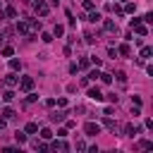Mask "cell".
<instances>
[{
    "label": "cell",
    "instance_id": "obj_30",
    "mask_svg": "<svg viewBox=\"0 0 153 153\" xmlns=\"http://www.w3.org/2000/svg\"><path fill=\"white\" fill-rule=\"evenodd\" d=\"M62 33H65V26L57 24V26H55V36H62Z\"/></svg>",
    "mask_w": 153,
    "mask_h": 153
},
{
    "label": "cell",
    "instance_id": "obj_14",
    "mask_svg": "<svg viewBox=\"0 0 153 153\" xmlns=\"http://www.w3.org/2000/svg\"><path fill=\"white\" fill-rule=\"evenodd\" d=\"M14 139H17V143H26L29 134H26V131H17V134H14Z\"/></svg>",
    "mask_w": 153,
    "mask_h": 153
},
{
    "label": "cell",
    "instance_id": "obj_33",
    "mask_svg": "<svg viewBox=\"0 0 153 153\" xmlns=\"http://www.w3.org/2000/svg\"><path fill=\"white\" fill-rule=\"evenodd\" d=\"M86 43H96V36L93 33H86Z\"/></svg>",
    "mask_w": 153,
    "mask_h": 153
},
{
    "label": "cell",
    "instance_id": "obj_15",
    "mask_svg": "<svg viewBox=\"0 0 153 153\" xmlns=\"http://www.w3.org/2000/svg\"><path fill=\"white\" fill-rule=\"evenodd\" d=\"M14 115H17V112H14L12 108H5V110H2V117H5V120H14Z\"/></svg>",
    "mask_w": 153,
    "mask_h": 153
},
{
    "label": "cell",
    "instance_id": "obj_29",
    "mask_svg": "<svg viewBox=\"0 0 153 153\" xmlns=\"http://www.w3.org/2000/svg\"><path fill=\"white\" fill-rule=\"evenodd\" d=\"M143 22H146V24H151V22H153V12H146V17H143Z\"/></svg>",
    "mask_w": 153,
    "mask_h": 153
},
{
    "label": "cell",
    "instance_id": "obj_32",
    "mask_svg": "<svg viewBox=\"0 0 153 153\" xmlns=\"http://www.w3.org/2000/svg\"><path fill=\"white\" fill-rule=\"evenodd\" d=\"M41 38H43L45 43H50V41H53V36H50V33H41Z\"/></svg>",
    "mask_w": 153,
    "mask_h": 153
},
{
    "label": "cell",
    "instance_id": "obj_13",
    "mask_svg": "<svg viewBox=\"0 0 153 153\" xmlns=\"http://www.w3.org/2000/svg\"><path fill=\"white\" fill-rule=\"evenodd\" d=\"M24 131H26V134H36V131H38V124H36V122H29V124L24 127Z\"/></svg>",
    "mask_w": 153,
    "mask_h": 153
},
{
    "label": "cell",
    "instance_id": "obj_1",
    "mask_svg": "<svg viewBox=\"0 0 153 153\" xmlns=\"http://www.w3.org/2000/svg\"><path fill=\"white\" fill-rule=\"evenodd\" d=\"M17 31L24 33V36H31V38H33V36L41 31V22H38V19H24V22L17 24Z\"/></svg>",
    "mask_w": 153,
    "mask_h": 153
},
{
    "label": "cell",
    "instance_id": "obj_26",
    "mask_svg": "<svg viewBox=\"0 0 153 153\" xmlns=\"http://www.w3.org/2000/svg\"><path fill=\"white\" fill-rule=\"evenodd\" d=\"M84 10L91 12V10H93V0H84Z\"/></svg>",
    "mask_w": 153,
    "mask_h": 153
},
{
    "label": "cell",
    "instance_id": "obj_4",
    "mask_svg": "<svg viewBox=\"0 0 153 153\" xmlns=\"http://www.w3.org/2000/svg\"><path fill=\"white\" fill-rule=\"evenodd\" d=\"M19 88L26 91V93L33 91V76H22V79H19Z\"/></svg>",
    "mask_w": 153,
    "mask_h": 153
},
{
    "label": "cell",
    "instance_id": "obj_35",
    "mask_svg": "<svg viewBox=\"0 0 153 153\" xmlns=\"http://www.w3.org/2000/svg\"><path fill=\"white\" fill-rule=\"evenodd\" d=\"M117 79H120V81L124 84V81H127V74H124V72H117Z\"/></svg>",
    "mask_w": 153,
    "mask_h": 153
},
{
    "label": "cell",
    "instance_id": "obj_27",
    "mask_svg": "<svg viewBox=\"0 0 153 153\" xmlns=\"http://www.w3.org/2000/svg\"><path fill=\"white\" fill-rule=\"evenodd\" d=\"M134 10H136V7H134V2H127V5H124V12H129V14H131Z\"/></svg>",
    "mask_w": 153,
    "mask_h": 153
},
{
    "label": "cell",
    "instance_id": "obj_22",
    "mask_svg": "<svg viewBox=\"0 0 153 153\" xmlns=\"http://www.w3.org/2000/svg\"><path fill=\"white\" fill-rule=\"evenodd\" d=\"M41 139H45V141L53 139V131H50V129H41Z\"/></svg>",
    "mask_w": 153,
    "mask_h": 153
},
{
    "label": "cell",
    "instance_id": "obj_20",
    "mask_svg": "<svg viewBox=\"0 0 153 153\" xmlns=\"http://www.w3.org/2000/svg\"><path fill=\"white\" fill-rule=\"evenodd\" d=\"M19 67H22V65H19V60H14V57H12V60H10V69H12V72H17Z\"/></svg>",
    "mask_w": 153,
    "mask_h": 153
},
{
    "label": "cell",
    "instance_id": "obj_21",
    "mask_svg": "<svg viewBox=\"0 0 153 153\" xmlns=\"http://www.w3.org/2000/svg\"><path fill=\"white\" fill-rule=\"evenodd\" d=\"M2 100H7V103L14 100V91H5V93H2Z\"/></svg>",
    "mask_w": 153,
    "mask_h": 153
},
{
    "label": "cell",
    "instance_id": "obj_3",
    "mask_svg": "<svg viewBox=\"0 0 153 153\" xmlns=\"http://www.w3.org/2000/svg\"><path fill=\"white\" fill-rule=\"evenodd\" d=\"M129 26H131V29H134L139 36H146V33H148V26H146V24H141V19H136V17L129 22Z\"/></svg>",
    "mask_w": 153,
    "mask_h": 153
},
{
    "label": "cell",
    "instance_id": "obj_37",
    "mask_svg": "<svg viewBox=\"0 0 153 153\" xmlns=\"http://www.w3.org/2000/svg\"><path fill=\"white\" fill-rule=\"evenodd\" d=\"M5 127H7V120H5V117H0V131H2Z\"/></svg>",
    "mask_w": 153,
    "mask_h": 153
},
{
    "label": "cell",
    "instance_id": "obj_2",
    "mask_svg": "<svg viewBox=\"0 0 153 153\" xmlns=\"http://www.w3.org/2000/svg\"><path fill=\"white\" fill-rule=\"evenodd\" d=\"M33 10H36V14H38V17H48L50 5H48L45 0H36V2H33Z\"/></svg>",
    "mask_w": 153,
    "mask_h": 153
},
{
    "label": "cell",
    "instance_id": "obj_34",
    "mask_svg": "<svg viewBox=\"0 0 153 153\" xmlns=\"http://www.w3.org/2000/svg\"><path fill=\"white\" fill-rule=\"evenodd\" d=\"M76 69H79V65H76V62H72V65H69V72H72V74H76Z\"/></svg>",
    "mask_w": 153,
    "mask_h": 153
},
{
    "label": "cell",
    "instance_id": "obj_24",
    "mask_svg": "<svg viewBox=\"0 0 153 153\" xmlns=\"http://www.w3.org/2000/svg\"><path fill=\"white\" fill-rule=\"evenodd\" d=\"M12 53H14V48H12V45H7V48H2V55H5V57H12Z\"/></svg>",
    "mask_w": 153,
    "mask_h": 153
},
{
    "label": "cell",
    "instance_id": "obj_16",
    "mask_svg": "<svg viewBox=\"0 0 153 153\" xmlns=\"http://www.w3.org/2000/svg\"><path fill=\"white\" fill-rule=\"evenodd\" d=\"M65 117H67V112H53V115H50V120H53V122H62Z\"/></svg>",
    "mask_w": 153,
    "mask_h": 153
},
{
    "label": "cell",
    "instance_id": "obj_6",
    "mask_svg": "<svg viewBox=\"0 0 153 153\" xmlns=\"http://www.w3.org/2000/svg\"><path fill=\"white\" fill-rule=\"evenodd\" d=\"M88 98H91V100H103L100 88H98V86H91V88H88Z\"/></svg>",
    "mask_w": 153,
    "mask_h": 153
},
{
    "label": "cell",
    "instance_id": "obj_11",
    "mask_svg": "<svg viewBox=\"0 0 153 153\" xmlns=\"http://www.w3.org/2000/svg\"><path fill=\"white\" fill-rule=\"evenodd\" d=\"M5 84H7V86H14V84H19V76H17V74H7V76H5Z\"/></svg>",
    "mask_w": 153,
    "mask_h": 153
},
{
    "label": "cell",
    "instance_id": "obj_10",
    "mask_svg": "<svg viewBox=\"0 0 153 153\" xmlns=\"http://www.w3.org/2000/svg\"><path fill=\"white\" fill-rule=\"evenodd\" d=\"M151 55H153V48H151V45H143V48H141V60H148Z\"/></svg>",
    "mask_w": 153,
    "mask_h": 153
},
{
    "label": "cell",
    "instance_id": "obj_12",
    "mask_svg": "<svg viewBox=\"0 0 153 153\" xmlns=\"http://www.w3.org/2000/svg\"><path fill=\"white\" fill-rule=\"evenodd\" d=\"M105 127H108L110 131H115V129H117V124H115V120H112L110 115H105Z\"/></svg>",
    "mask_w": 153,
    "mask_h": 153
},
{
    "label": "cell",
    "instance_id": "obj_28",
    "mask_svg": "<svg viewBox=\"0 0 153 153\" xmlns=\"http://www.w3.org/2000/svg\"><path fill=\"white\" fill-rule=\"evenodd\" d=\"M88 65H91L88 57H81V60H79V67H88Z\"/></svg>",
    "mask_w": 153,
    "mask_h": 153
},
{
    "label": "cell",
    "instance_id": "obj_8",
    "mask_svg": "<svg viewBox=\"0 0 153 153\" xmlns=\"http://www.w3.org/2000/svg\"><path fill=\"white\" fill-rule=\"evenodd\" d=\"M50 148H55V151H67L69 146H67V141H62V139H57V141H53V146Z\"/></svg>",
    "mask_w": 153,
    "mask_h": 153
},
{
    "label": "cell",
    "instance_id": "obj_17",
    "mask_svg": "<svg viewBox=\"0 0 153 153\" xmlns=\"http://www.w3.org/2000/svg\"><path fill=\"white\" fill-rule=\"evenodd\" d=\"M117 53H120V55H124V57H127V55H129V53H131V50H129V45H127V43H122V45H120V48H117Z\"/></svg>",
    "mask_w": 153,
    "mask_h": 153
},
{
    "label": "cell",
    "instance_id": "obj_19",
    "mask_svg": "<svg viewBox=\"0 0 153 153\" xmlns=\"http://www.w3.org/2000/svg\"><path fill=\"white\" fill-rule=\"evenodd\" d=\"M88 22H93V24H96V22H100V14L91 10V14H88Z\"/></svg>",
    "mask_w": 153,
    "mask_h": 153
},
{
    "label": "cell",
    "instance_id": "obj_9",
    "mask_svg": "<svg viewBox=\"0 0 153 153\" xmlns=\"http://www.w3.org/2000/svg\"><path fill=\"white\" fill-rule=\"evenodd\" d=\"M103 29H105V31H110V33H112V31H117V24H115V22H112V19H105V24H103Z\"/></svg>",
    "mask_w": 153,
    "mask_h": 153
},
{
    "label": "cell",
    "instance_id": "obj_23",
    "mask_svg": "<svg viewBox=\"0 0 153 153\" xmlns=\"http://www.w3.org/2000/svg\"><path fill=\"white\" fill-rule=\"evenodd\" d=\"M5 14H7L10 19H14V17H17V10H14V7H7V10H5Z\"/></svg>",
    "mask_w": 153,
    "mask_h": 153
},
{
    "label": "cell",
    "instance_id": "obj_36",
    "mask_svg": "<svg viewBox=\"0 0 153 153\" xmlns=\"http://www.w3.org/2000/svg\"><path fill=\"white\" fill-rule=\"evenodd\" d=\"M55 103H57V105H60V108H65V105H67V98H57V100H55Z\"/></svg>",
    "mask_w": 153,
    "mask_h": 153
},
{
    "label": "cell",
    "instance_id": "obj_25",
    "mask_svg": "<svg viewBox=\"0 0 153 153\" xmlns=\"http://www.w3.org/2000/svg\"><path fill=\"white\" fill-rule=\"evenodd\" d=\"M98 76H100V72H98V69H93V72H91V74H88V81H96V79H98Z\"/></svg>",
    "mask_w": 153,
    "mask_h": 153
},
{
    "label": "cell",
    "instance_id": "obj_31",
    "mask_svg": "<svg viewBox=\"0 0 153 153\" xmlns=\"http://www.w3.org/2000/svg\"><path fill=\"white\" fill-rule=\"evenodd\" d=\"M139 146H141V148H153V141H141Z\"/></svg>",
    "mask_w": 153,
    "mask_h": 153
},
{
    "label": "cell",
    "instance_id": "obj_18",
    "mask_svg": "<svg viewBox=\"0 0 153 153\" xmlns=\"http://www.w3.org/2000/svg\"><path fill=\"white\" fill-rule=\"evenodd\" d=\"M98 79H100L103 84H110V81H112V74H108V72H100V76H98Z\"/></svg>",
    "mask_w": 153,
    "mask_h": 153
},
{
    "label": "cell",
    "instance_id": "obj_7",
    "mask_svg": "<svg viewBox=\"0 0 153 153\" xmlns=\"http://www.w3.org/2000/svg\"><path fill=\"white\" fill-rule=\"evenodd\" d=\"M136 134H141V129L139 127H134V124H124V136H136Z\"/></svg>",
    "mask_w": 153,
    "mask_h": 153
},
{
    "label": "cell",
    "instance_id": "obj_5",
    "mask_svg": "<svg viewBox=\"0 0 153 153\" xmlns=\"http://www.w3.org/2000/svg\"><path fill=\"white\" fill-rule=\"evenodd\" d=\"M84 131H86L88 136H96V134H100V127H98L96 122H86V124H84Z\"/></svg>",
    "mask_w": 153,
    "mask_h": 153
}]
</instances>
